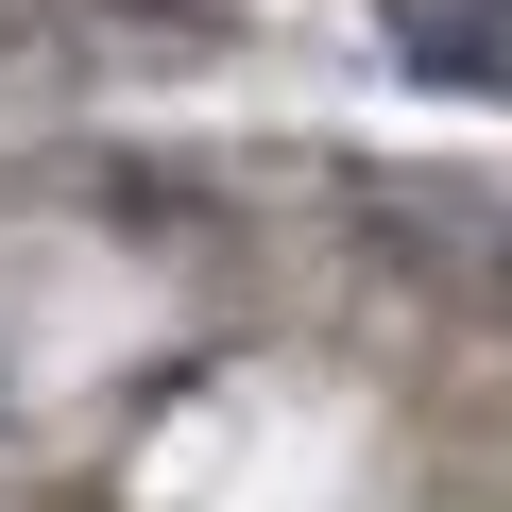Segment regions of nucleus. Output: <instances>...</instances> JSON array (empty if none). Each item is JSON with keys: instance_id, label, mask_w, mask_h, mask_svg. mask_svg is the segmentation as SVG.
Here are the masks:
<instances>
[{"instance_id": "obj_1", "label": "nucleus", "mask_w": 512, "mask_h": 512, "mask_svg": "<svg viewBox=\"0 0 512 512\" xmlns=\"http://www.w3.org/2000/svg\"><path fill=\"white\" fill-rule=\"evenodd\" d=\"M410 52H427L444 86H495V103H512V0H461V18H427Z\"/></svg>"}]
</instances>
